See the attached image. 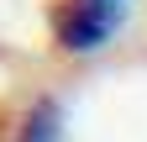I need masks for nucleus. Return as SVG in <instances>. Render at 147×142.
<instances>
[{"label":"nucleus","mask_w":147,"mask_h":142,"mask_svg":"<svg viewBox=\"0 0 147 142\" xmlns=\"http://www.w3.org/2000/svg\"><path fill=\"white\" fill-rule=\"evenodd\" d=\"M58 137H63V105L58 100H37L32 111H26L16 142H58Z\"/></svg>","instance_id":"f03ea898"},{"label":"nucleus","mask_w":147,"mask_h":142,"mask_svg":"<svg viewBox=\"0 0 147 142\" xmlns=\"http://www.w3.org/2000/svg\"><path fill=\"white\" fill-rule=\"evenodd\" d=\"M126 21V5L121 0H68L58 11V47L68 53H95L116 37V26Z\"/></svg>","instance_id":"f257e3e1"}]
</instances>
